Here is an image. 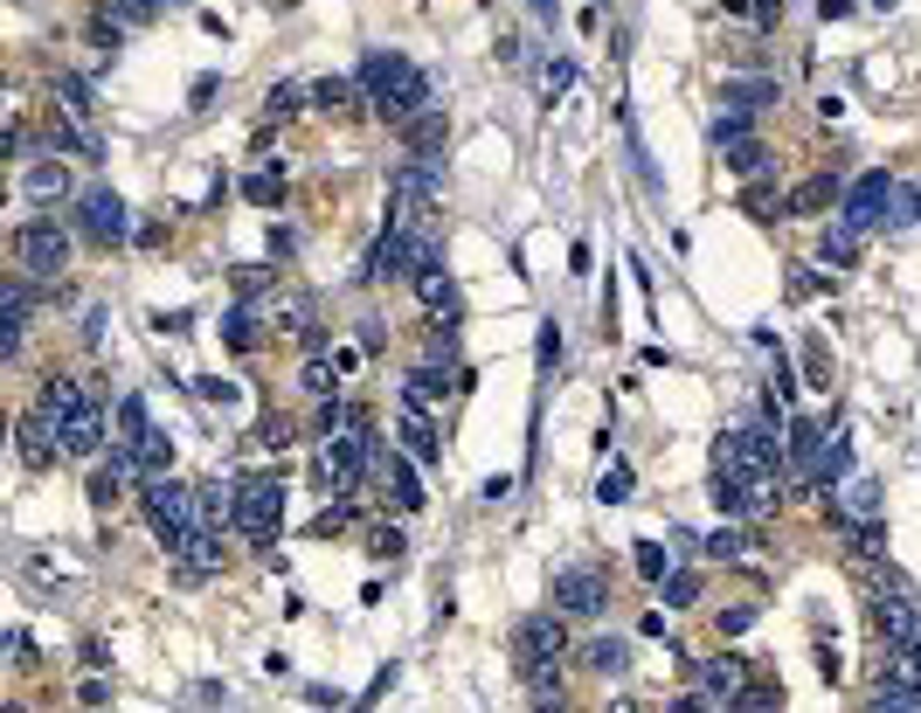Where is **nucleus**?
<instances>
[{
    "mask_svg": "<svg viewBox=\"0 0 921 713\" xmlns=\"http://www.w3.org/2000/svg\"><path fill=\"white\" fill-rule=\"evenodd\" d=\"M360 97L375 104L381 118L409 125V118H423V112H430V76L416 70L409 56H395V49H375V56L360 63Z\"/></svg>",
    "mask_w": 921,
    "mask_h": 713,
    "instance_id": "1",
    "label": "nucleus"
},
{
    "mask_svg": "<svg viewBox=\"0 0 921 713\" xmlns=\"http://www.w3.org/2000/svg\"><path fill=\"white\" fill-rule=\"evenodd\" d=\"M838 216H846L859 235L866 229H908L921 216V188H908V180H893V174H866L859 188L838 201Z\"/></svg>",
    "mask_w": 921,
    "mask_h": 713,
    "instance_id": "2",
    "label": "nucleus"
},
{
    "mask_svg": "<svg viewBox=\"0 0 921 713\" xmlns=\"http://www.w3.org/2000/svg\"><path fill=\"white\" fill-rule=\"evenodd\" d=\"M146 526H153V541H160L167 554L174 547H188L208 513H201V492L195 485H180V479H146Z\"/></svg>",
    "mask_w": 921,
    "mask_h": 713,
    "instance_id": "3",
    "label": "nucleus"
},
{
    "mask_svg": "<svg viewBox=\"0 0 921 713\" xmlns=\"http://www.w3.org/2000/svg\"><path fill=\"white\" fill-rule=\"evenodd\" d=\"M873 630H880V644L901 658L921 644V596L908 589V575L901 568H880V589H873Z\"/></svg>",
    "mask_w": 921,
    "mask_h": 713,
    "instance_id": "4",
    "label": "nucleus"
},
{
    "mask_svg": "<svg viewBox=\"0 0 921 713\" xmlns=\"http://www.w3.org/2000/svg\"><path fill=\"white\" fill-rule=\"evenodd\" d=\"M14 271L21 277H63L70 271V229L56 216H35L14 229Z\"/></svg>",
    "mask_w": 921,
    "mask_h": 713,
    "instance_id": "5",
    "label": "nucleus"
},
{
    "mask_svg": "<svg viewBox=\"0 0 921 713\" xmlns=\"http://www.w3.org/2000/svg\"><path fill=\"white\" fill-rule=\"evenodd\" d=\"M229 526H243L250 541L278 534V526H284V479H278V471H250V479H236V520Z\"/></svg>",
    "mask_w": 921,
    "mask_h": 713,
    "instance_id": "6",
    "label": "nucleus"
},
{
    "mask_svg": "<svg viewBox=\"0 0 921 713\" xmlns=\"http://www.w3.org/2000/svg\"><path fill=\"white\" fill-rule=\"evenodd\" d=\"M367 458H375V430H347V437H326L320 443V485H333V492H347L360 471H367Z\"/></svg>",
    "mask_w": 921,
    "mask_h": 713,
    "instance_id": "7",
    "label": "nucleus"
},
{
    "mask_svg": "<svg viewBox=\"0 0 921 713\" xmlns=\"http://www.w3.org/2000/svg\"><path fill=\"white\" fill-rule=\"evenodd\" d=\"M443 201V160H402L388 180V222H402L409 208H430Z\"/></svg>",
    "mask_w": 921,
    "mask_h": 713,
    "instance_id": "8",
    "label": "nucleus"
},
{
    "mask_svg": "<svg viewBox=\"0 0 921 713\" xmlns=\"http://www.w3.org/2000/svg\"><path fill=\"white\" fill-rule=\"evenodd\" d=\"M707 499H714L728 520H762V513H776V479H734V471H714V479H707Z\"/></svg>",
    "mask_w": 921,
    "mask_h": 713,
    "instance_id": "9",
    "label": "nucleus"
},
{
    "mask_svg": "<svg viewBox=\"0 0 921 713\" xmlns=\"http://www.w3.org/2000/svg\"><path fill=\"white\" fill-rule=\"evenodd\" d=\"M76 229H84L91 243L118 250V243H125V229H132L125 195H112V188H84V195H76Z\"/></svg>",
    "mask_w": 921,
    "mask_h": 713,
    "instance_id": "10",
    "label": "nucleus"
},
{
    "mask_svg": "<svg viewBox=\"0 0 921 713\" xmlns=\"http://www.w3.org/2000/svg\"><path fill=\"white\" fill-rule=\"evenodd\" d=\"M513 651H520V665H562V651H568V617H562V610L526 617V623L513 630Z\"/></svg>",
    "mask_w": 921,
    "mask_h": 713,
    "instance_id": "11",
    "label": "nucleus"
},
{
    "mask_svg": "<svg viewBox=\"0 0 921 713\" xmlns=\"http://www.w3.org/2000/svg\"><path fill=\"white\" fill-rule=\"evenodd\" d=\"M693 693L707 706H721V713H742V693H755V679L742 658H707V665L693 672Z\"/></svg>",
    "mask_w": 921,
    "mask_h": 713,
    "instance_id": "12",
    "label": "nucleus"
},
{
    "mask_svg": "<svg viewBox=\"0 0 921 713\" xmlns=\"http://www.w3.org/2000/svg\"><path fill=\"white\" fill-rule=\"evenodd\" d=\"M555 610L575 623V617H603L610 610V583H603L596 568H562L555 575Z\"/></svg>",
    "mask_w": 921,
    "mask_h": 713,
    "instance_id": "13",
    "label": "nucleus"
},
{
    "mask_svg": "<svg viewBox=\"0 0 921 713\" xmlns=\"http://www.w3.org/2000/svg\"><path fill=\"white\" fill-rule=\"evenodd\" d=\"M838 437V416H818V422H797V430L783 437V471H797V479H818V464Z\"/></svg>",
    "mask_w": 921,
    "mask_h": 713,
    "instance_id": "14",
    "label": "nucleus"
},
{
    "mask_svg": "<svg viewBox=\"0 0 921 713\" xmlns=\"http://www.w3.org/2000/svg\"><path fill=\"white\" fill-rule=\"evenodd\" d=\"M0 319H8V333H0V354L14 360L21 347H29V319H35V292H29L21 277L0 284Z\"/></svg>",
    "mask_w": 921,
    "mask_h": 713,
    "instance_id": "15",
    "label": "nucleus"
},
{
    "mask_svg": "<svg viewBox=\"0 0 921 713\" xmlns=\"http://www.w3.org/2000/svg\"><path fill=\"white\" fill-rule=\"evenodd\" d=\"M14 451H21V464L29 471H42L49 458L63 451V437H56V422H49L42 409H29V416H14Z\"/></svg>",
    "mask_w": 921,
    "mask_h": 713,
    "instance_id": "16",
    "label": "nucleus"
},
{
    "mask_svg": "<svg viewBox=\"0 0 921 713\" xmlns=\"http://www.w3.org/2000/svg\"><path fill=\"white\" fill-rule=\"evenodd\" d=\"M174 568H180V583H188V589H201L208 575L222 568V534H216V526H201L188 547H174Z\"/></svg>",
    "mask_w": 921,
    "mask_h": 713,
    "instance_id": "17",
    "label": "nucleus"
},
{
    "mask_svg": "<svg viewBox=\"0 0 921 713\" xmlns=\"http://www.w3.org/2000/svg\"><path fill=\"white\" fill-rule=\"evenodd\" d=\"M56 437H63V458H97L104 451V402H84L70 422H56Z\"/></svg>",
    "mask_w": 921,
    "mask_h": 713,
    "instance_id": "18",
    "label": "nucleus"
},
{
    "mask_svg": "<svg viewBox=\"0 0 921 713\" xmlns=\"http://www.w3.org/2000/svg\"><path fill=\"white\" fill-rule=\"evenodd\" d=\"M21 195H29L35 208L76 201V188H70V167H63V160H35V167H21Z\"/></svg>",
    "mask_w": 921,
    "mask_h": 713,
    "instance_id": "19",
    "label": "nucleus"
},
{
    "mask_svg": "<svg viewBox=\"0 0 921 713\" xmlns=\"http://www.w3.org/2000/svg\"><path fill=\"white\" fill-rule=\"evenodd\" d=\"M443 139H451V118L430 104L423 118H409V139L402 146H409V160H443Z\"/></svg>",
    "mask_w": 921,
    "mask_h": 713,
    "instance_id": "20",
    "label": "nucleus"
},
{
    "mask_svg": "<svg viewBox=\"0 0 921 713\" xmlns=\"http://www.w3.org/2000/svg\"><path fill=\"white\" fill-rule=\"evenodd\" d=\"M818 263H825V271H852V263H859V229H852L846 216H838V222L818 235Z\"/></svg>",
    "mask_w": 921,
    "mask_h": 713,
    "instance_id": "21",
    "label": "nucleus"
},
{
    "mask_svg": "<svg viewBox=\"0 0 921 713\" xmlns=\"http://www.w3.org/2000/svg\"><path fill=\"white\" fill-rule=\"evenodd\" d=\"M347 430H367V409L360 402H333V395H326V402L320 409H312V437H347Z\"/></svg>",
    "mask_w": 921,
    "mask_h": 713,
    "instance_id": "22",
    "label": "nucleus"
},
{
    "mask_svg": "<svg viewBox=\"0 0 921 713\" xmlns=\"http://www.w3.org/2000/svg\"><path fill=\"white\" fill-rule=\"evenodd\" d=\"M721 104H728V112H742V118H755L762 104H776V84H770V76H734V84H721Z\"/></svg>",
    "mask_w": 921,
    "mask_h": 713,
    "instance_id": "23",
    "label": "nucleus"
},
{
    "mask_svg": "<svg viewBox=\"0 0 921 713\" xmlns=\"http://www.w3.org/2000/svg\"><path fill=\"white\" fill-rule=\"evenodd\" d=\"M831 201H846V188H838V174H810L797 195H789V216H825Z\"/></svg>",
    "mask_w": 921,
    "mask_h": 713,
    "instance_id": "24",
    "label": "nucleus"
},
{
    "mask_svg": "<svg viewBox=\"0 0 921 713\" xmlns=\"http://www.w3.org/2000/svg\"><path fill=\"white\" fill-rule=\"evenodd\" d=\"M381 485H388V506H395V513H416V506H423V485H416V464H409V458H388Z\"/></svg>",
    "mask_w": 921,
    "mask_h": 713,
    "instance_id": "25",
    "label": "nucleus"
},
{
    "mask_svg": "<svg viewBox=\"0 0 921 713\" xmlns=\"http://www.w3.org/2000/svg\"><path fill=\"white\" fill-rule=\"evenodd\" d=\"M416 292H423V305H430V319H443V326H458V284L443 277V263L437 271H423L416 277Z\"/></svg>",
    "mask_w": 921,
    "mask_h": 713,
    "instance_id": "26",
    "label": "nucleus"
},
{
    "mask_svg": "<svg viewBox=\"0 0 921 713\" xmlns=\"http://www.w3.org/2000/svg\"><path fill=\"white\" fill-rule=\"evenodd\" d=\"M402 437H409V451L423 458V464H437V422H430V409L416 402V395L402 402Z\"/></svg>",
    "mask_w": 921,
    "mask_h": 713,
    "instance_id": "27",
    "label": "nucleus"
},
{
    "mask_svg": "<svg viewBox=\"0 0 921 713\" xmlns=\"http://www.w3.org/2000/svg\"><path fill=\"white\" fill-rule=\"evenodd\" d=\"M838 506H846V520H873V513H880V479L852 471V479L838 485ZM846 520H838V526H846Z\"/></svg>",
    "mask_w": 921,
    "mask_h": 713,
    "instance_id": "28",
    "label": "nucleus"
},
{
    "mask_svg": "<svg viewBox=\"0 0 921 713\" xmlns=\"http://www.w3.org/2000/svg\"><path fill=\"white\" fill-rule=\"evenodd\" d=\"M84 402H91V395L76 388L70 375H49V381H42V416H49V422H70V416L84 409Z\"/></svg>",
    "mask_w": 921,
    "mask_h": 713,
    "instance_id": "29",
    "label": "nucleus"
},
{
    "mask_svg": "<svg viewBox=\"0 0 921 713\" xmlns=\"http://www.w3.org/2000/svg\"><path fill=\"white\" fill-rule=\"evenodd\" d=\"M583 665L603 672V679H617V672L630 665V644H624V638H589V644H583Z\"/></svg>",
    "mask_w": 921,
    "mask_h": 713,
    "instance_id": "30",
    "label": "nucleus"
},
{
    "mask_svg": "<svg viewBox=\"0 0 921 713\" xmlns=\"http://www.w3.org/2000/svg\"><path fill=\"white\" fill-rule=\"evenodd\" d=\"M451 388H471V375H451V367H416V375H409L416 402H437V395H451Z\"/></svg>",
    "mask_w": 921,
    "mask_h": 713,
    "instance_id": "31",
    "label": "nucleus"
},
{
    "mask_svg": "<svg viewBox=\"0 0 921 713\" xmlns=\"http://www.w3.org/2000/svg\"><path fill=\"white\" fill-rule=\"evenodd\" d=\"M49 91H56V104H63V112H70L76 125H84V118L97 112V97H91V76H56Z\"/></svg>",
    "mask_w": 921,
    "mask_h": 713,
    "instance_id": "32",
    "label": "nucleus"
},
{
    "mask_svg": "<svg viewBox=\"0 0 921 713\" xmlns=\"http://www.w3.org/2000/svg\"><path fill=\"white\" fill-rule=\"evenodd\" d=\"M312 104H320V112H354V104H360V76H326V84H312Z\"/></svg>",
    "mask_w": 921,
    "mask_h": 713,
    "instance_id": "33",
    "label": "nucleus"
},
{
    "mask_svg": "<svg viewBox=\"0 0 921 713\" xmlns=\"http://www.w3.org/2000/svg\"><path fill=\"white\" fill-rule=\"evenodd\" d=\"M866 713H921V685H914V679H887Z\"/></svg>",
    "mask_w": 921,
    "mask_h": 713,
    "instance_id": "34",
    "label": "nucleus"
},
{
    "mask_svg": "<svg viewBox=\"0 0 921 713\" xmlns=\"http://www.w3.org/2000/svg\"><path fill=\"white\" fill-rule=\"evenodd\" d=\"M146 437H153V416H146L139 395H125V402H118V443H132V451H139Z\"/></svg>",
    "mask_w": 921,
    "mask_h": 713,
    "instance_id": "35",
    "label": "nucleus"
},
{
    "mask_svg": "<svg viewBox=\"0 0 921 713\" xmlns=\"http://www.w3.org/2000/svg\"><path fill=\"white\" fill-rule=\"evenodd\" d=\"M84 35H91V42H97V49H118V42H125V35H132V21H125V14H118V8H97V14H91V21H84Z\"/></svg>",
    "mask_w": 921,
    "mask_h": 713,
    "instance_id": "36",
    "label": "nucleus"
},
{
    "mask_svg": "<svg viewBox=\"0 0 921 713\" xmlns=\"http://www.w3.org/2000/svg\"><path fill=\"white\" fill-rule=\"evenodd\" d=\"M846 479H852V443H846V430H838V437H831V451H825V464H818V485L838 492Z\"/></svg>",
    "mask_w": 921,
    "mask_h": 713,
    "instance_id": "37",
    "label": "nucleus"
},
{
    "mask_svg": "<svg viewBox=\"0 0 921 713\" xmlns=\"http://www.w3.org/2000/svg\"><path fill=\"white\" fill-rule=\"evenodd\" d=\"M222 339L236 354H250L257 347V319H250V305H222Z\"/></svg>",
    "mask_w": 921,
    "mask_h": 713,
    "instance_id": "38",
    "label": "nucleus"
},
{
    "mask_svg": "<svg viewBox=\"0 0 921 713\" xmlns=\"http://www.w3.org/2000/svg\"><path fill=\"white\" fill-rule=\"evenodd\" d=\"M630 492H638V479H630V464H624V458H610V471L596 479V499H603V506H624Z\"/></svg>",
    "mask_w": 921,
    "mask_h": 713,
    "instance_id": "39",
    "label": "nucleus"
},
{
    "mask_svg": "<svg viewBox=\"0 0 921 713\" xmlns=\"http://www.w3.org/2000/svg\"><path fill=\"white\" fill-rule=\"evenodd\" d=\"M271 326L278 333H312V298H271Z\"/></svg>",
    "mask_w": 921,
    "mask_h": 713,
    "instance_id": "40",
    "label": "nucleus"
},
{
    "mask_svg": "<svg viewBox=\"0 0 921 713\" xmlns=\"http://www.w3.org/2000/svg\"><path fill=\"white\" fill-rule=\"evenodd\" d=\"M305 104H312V91H299V84H278L271 97H263V118H278V125H284V118H299Z\"/></svg>",
    "mask_w": 921,
    "mask_h": 713,
    "instance_id": "41",
    "label": "nucleus"
},
{
    "mask_svg": "<svg viewBox=\"0 0 921 713\" xmlns=\"http://www.w3.org/2000/svg\"><path fill=\"white\" fill-rule=\"evenodd\" d=\"M243 201H257V208H284V174H250V180H243Z\"/></svg>",
    "mask_w": 921,
    "mask_h": 713,
    "instance_id": "42",
    "label": "nucleus"
},
{
    "mask_svg": "<svg viewBox=\"0 0 921 713\" xmlns=\"http://www.w3.org/2000/svg\"><path fill=\"white\" fill-rule=\"evenodd\" d=\"M630 562H638V575H645L651 589H658V583H666V575H672V568H666V547H658V541H638V547H630Z\"/></svg>",
    "mask_w": 921,
    "mask_h": 713,
    "instance_id": "43",
    "label": "nucleus"
},
{
    "mask_svg": "<svg viewBox=\"0 0 921 713\" xmlns=\"http://www.w3.org/2000/svg\"><path fill=\"white\" fill-rule=\"evenodd\" d=\"M658 596H666V602H672V610H687V602L700 596V575H693V568H672V575H666V583H658Z\"/></svg>",
    "mask_w": 921,
    "mask_h": 713,
    "instance_id": "44",
    "label": "nucleus"
},
{
    "mask_svg": "<svg viewBox=\"0 0 921 713\" xmlns=\"http://www.w3.org/2000/svg\"><path fill=\"white\" fill-rule=\"evenodd\" d=\"M755 547V534H742V526H714L707 534V554H721V562H734V554H749Z\"/></svg>",
    "mask_w": 921,
    "mask_h": 713,
    "instance_id": "45",
    "label": "nucleus"
},
{
    "mask_svg": "<svg viewBox=\"0 0 921 713\" xmlns=\"http://www.w3.org/2000/svg\"><path fill=\"white\" fill-rule=\"evenodd\" d=\"M742 139H755V125H749L742 112H721V118H714V146L728 153V146H742Z\"/></svg>",
    "mask_w": 921,
    "mask_h": 713,
    "instance_id": "46",
    "label": "nucleus"
},
{
    "mask_svg": "<svg viewBox=\"0 0 921 713\" xmlns=\"http://www.w3.org/2000/svg\"><path fill=\"white\" fill-rule=\"evenodd\" d=\"M201 402H216V409H243V388H236L229 375H208V381H201Z\"/></svg>",
    "mask_w": 921,
    "mask_h": 713,
    "instance_id": "47",
    "label": "nucleus"
},
{
    "mask_svg": "<svg viewBox=\"0 0 921 713\" xmlns=\"http://www.w3.org/2000/svg\"><path fill=\"white\" fill-rule=\"evenodd\" d=\"M347 520H354V499H339V506H326L320 520H312V526H305V534H320V541H333V534H339V526H347Z\"/></svg>",
    "mask_w": 921,
    "mask_h": 713,
    "instance_id": "48",
    "label": "nucleus"
},
{
    "mask_svg": "<svg viewBox=\"0 0 921 713\" xmlns=\"http://www.w3.org/2000/svg\"><path fill=\"white\" fill-rule=\"evenodd\" d=\"M112 8L132 21V29H146V21H160V8H167V0H112Z\"/></svg>",
    "mask_w": 921,
    "mask_h": 713,
    "instance_id": "49",
    "label": "nucleus"
},
{
    "mask_svg": "<svg viewBox=\"0 0 921 713\" xmlns=\"http://www.w3.org/2000/svg\"><path fill=\"white\" fill-rule=\"evenodd\" d=\"M762 160H770V153H762V139H742V146H728V167H734V174H755Z\"/></svg>",
    "mask_w": 921,
    "mask_h": 713,
    "instance_id": "50",
    "label": "nucleus"
},
{
    "mask_svg": "<svg viewBox=\"0 0 921 713\" xmlns=\"http://www.w3.org/2000/svg\"><path fill=\"white\" fill-rule=\"evenodd\" d=\"M568 91H575V63H568V56H555V63H547V104L568 97Z\"/></svg>",
    "mask_w": 921,
    "mask_h": 713,
    "instance_id": "51",
    "label": "nucleus"
},
{
    "mask_svg": "<svg viewBox=\"0 0 921 713\" xmlns=\"http://www.w3.org/2000/svg\"><path fill=\"white\" fill-rule=\"evenodd\" d=\"M804 381H810V388H825V381H831V367H825V339H810V347H804Z\"/></svg>",
    "mask_w": 921,
    "mask_h": 713,
    "instance_id": "52",
    "label": "nucleus"
},
{
    "mask_svg": "<svg viewBox=\"0 0 921 713\" xmlns=\"http://www.w3.org/2000/svg\"><path fill=\"white\" fill-rule=\"evenodd\" d=\"M367 547H375V554H381V562H395V554H402V526H381V534H375V541H367Z\"/></svg>",
    "mask_w": 921,
    "mask_h": 713,
    "instance_id": "53",
    "label": "nucleus"
},
{
    "mask_svg": "<svg viewBox=\"0 0 921 713\" xmlns=\"http://www.w3.org/2000/svg\"><path fill=\"white\" fill-rule=\"evenodd\" d=\"M229 284H236V298H257L271 277H263V271H229Z\"/></svg>",
    "mask_w": 921,
    "mask_h": 713,
    "instance_id": "54",
    "label": "nucleus"
},
{
    "mask_svg": "<svg viewBox=\"0 0 921 713\" xmlns=\"http://www.w3.org/2000/svg\"><path fill=\"white\" fill-rule=\"evenodd\" d=\"M541 367H562V326H541Z\"/></svg>",
    "mask_w": 921,
    "mask_h": 713,
    "instance_id": "55",
    "label": "nucleus"
},
{
    "mask_svg": "<svg viewBox=\"0 0 921 713\" xmlns=\"http://www.w3.org/2000/svg\"><path fill=\"white\" fill-rule=\"evenodd\" d=\"M305 388L326 395V388H333V367H326V360H305Z\"/></svg>",
    "mask_w": 921,
    "mask_h": 713,
    "instance_id": "56",
    "label": "nucleus"
},
{
    "mask_svg": "<svg viewBox=\"0 0 921 713\" xmlns=\"http://www.w3.org/2000/svg\"><path fill=\"white\" fill-rule=\"evenodd\" d=\"M388 685H395V665H381V672H375V685H367V693H360V706H375V700H388Z\"/></svg>",
    "mask_w": 921,
    "mask_h": 713,
    "instance_id": "57",
    "label": "nucleus"
},
{
    "mask_svg": "<svg viewBox=\"0 0 921 713\" xmlns=\"http://www.w3.org/2000/svg\"><path fill=\"white\" fill-rule=\"evenodd\" d=\"M76 700H84V706H104V700H112V685H104V679H84V685H76Z\"/></svg>",
    "mask_w": 921,
    "mask_h": 713,
    "instance_id": "58",
    "label": "nucleus"
},
{
    "mask_svg": "<svg viewBox=\"0 0 921 713\" xmlns=\"http://www.w3.org/2000/svg\"><path fill=\"white\" fill-rule=\"evenodd\" d=\"M292 437H299V422H263V443H278V451H284Z\"/></svg>",
    "mask_w": 921,
    "mask_h": 713,
    "instance_id": "59",
    "label": "nucleus"
},
{
    "mask_svg": "<svg viewBox=\"0 0 921 713\" xmlns=\"http://www.w3.org/2000/svg\"><path fill=\"white\" fill-rule=\"evenodd\" d=\"M216 84H222V76H195V112H208V104H216Z\"/></svg>",
    "mask_w": 921,
    "mask_h": 713,
    "instance_id": "60",
    "label": "nucleus"
},
{
    "mask_svg": "<svg viewBox=\"0 0 921 713\" xmlns=\"http://www.w3.org/2000/svg\"><path fill=\"white\" fill-rule=\"evenodd\" d=\"M263 256H271V263H278V256H292V229H271V243H263Z\"/></svg>",
    "mask_w": 921,
    "mask_h": 713,
    "instance_id": "61",
    "label": "nucleus"
},
{
    "mask_svg": "<svg viewBox=\"0 0 921 713\" xmlns=\"http://www.w3.org/2000/svg\"><path fill=\"white\" fill-rule=\"evenodd\" d=\"M666 713H707V700H700V693H679V700H672Z\"/></svg>",
    "mask_w": 921,
    "mask_h": 713,
    "instance_id": "62",
    "label": "nucleus"
},
{
    "mask_svg": "<svg viewBox=\"0 0 921 713\" xmlns=\"http://www.w3.org/2000/svg\"><path fill=\"white\" fill-rule=\"evenodd\" d=\"M610 713H638V706H630V700H617V706H610Z\"/></svg>",
    "mask_w": 921,
    "mask_h": 713,
    "instance_id": "63",
    "label": "nucleus"
},
{
    "mask_svg": "<svg viewBox=\"0 0 921 713\" xmlns=\"http://www.w3.org/2000/svg\"><path fill=\"white\" fill-rule=\"evenodd\" d=\"M167 8H188V0H167Z\"/></svg>",
    "mask_w": 921,
    "mask_h": 713,
    "instance_id": "64",
    "label": "nucleus"
}]
</instances>
